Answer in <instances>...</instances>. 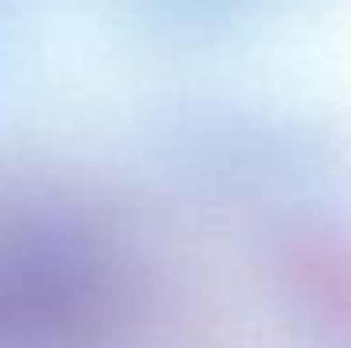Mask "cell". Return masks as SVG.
Wrapping results in <instances>:
<instances>
[{
    "label": "cell",
    "instance_id": "1",
    "mask_svg": "<svg viewBox=\"0 0 351 348\" xmlns=\"http://www.w3.org/2000/svg\"><path fill=\"white\" fill-rule=\"evenodd\" d=\"M131 277L97 225L53 210L0 213V348H101Z\"/></svg>",
    "mask_w": 351,
    "mask_h": 348
},
{
    "label": "cell",
    "instance_id": "2",
    "mask_svg": "<svg viewBox=\"0 0 351 348\" xmlns=\"http://www.w3.org/2000/svg\"><path fill=\"white\" fill-rule=\"evenodd\" d=\"M288 270L311 311H317L351 345V244L332 236L303 240L291 247Z\"/></svg>",
    "mask_w": 351,
    "mask_h": 348
}]
</instances>
